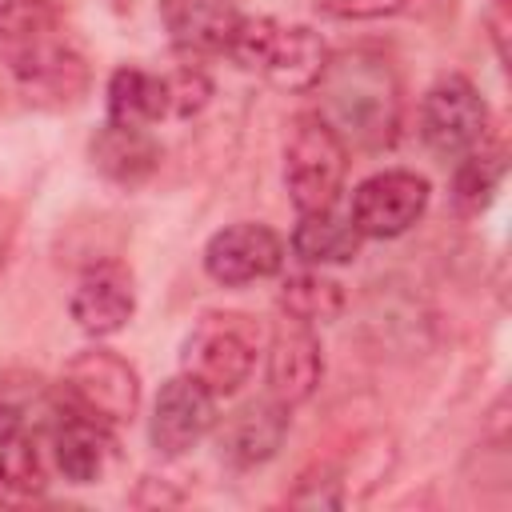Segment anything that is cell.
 Returning <instances> with one entry per match:
<instances>
[{"instance_id":"cell-2","label":"cell","mask_w":512,"mask_h":512,"mask_svg":"<svg viewBox=\"0 0 512 512\" xmlns=\"http://www.w3.org/2000/svg\"><path fill=\"white\" fill-rule=\"evenodd\" d=\"M224 56H232L248 72H260L284 92H312L328 68V44L320 40V32L272 16H240Z\"/></svg>"},{"instance_id":"cell-16","label":"cell","mask_w":512,"mask_h":512,"mask_svg":"<svg viewBox=\"0 0 512 512\" xmlns=\"http://www.w3.org/2000/svg\"><path fill=\"white\" fill-rule=\"evenodd\" d=\"M52 448H56V468L72 484H96L112 460V440L104 432V420L80 408L72 416L52 420Z\"/></svg>"},{"instance_id":"cell-3","label":"cell","mask_w":512,"mask_h":512,"mask_svg":"<svg viewBox=\"0 0 512 512\" xmlns=\"http://www.w3.org/2000/svg\"><path fill=\"white\" fill-rule=\"evenodd\" d=\"M348 176V144L320 112H300L284 140V188L296 212L332 208Z\"/></svg>"},{"instance_id":"cell-24","label":"cell","mask_w":512,"mask_h":512,"mask_svg":"<svg viewBox=\"0 0 512 512\" xmlns=\"http://www.w3.org/2000/svg\"><path fill=\"white\" fill-rule=\"evenodd\" d=\"M408 0H316V12L332 20H384L396 16Z\"/></svg>"},{"instance_id":"cell-5","label":"cell","mask_w":512,"mask_h":512,"mask_svg":"<svg viewBox=\"0 0 512 512\" xmlns=\"http://www.w3.org/2000/svg\"><path fill=\"white\" fill-rule=\"evenodd\" d=\"M0 52L24 100L36 108H72L88 92V64L72 44L60 40V32L28 44H8Z\"/></svg>"},{"instance_id":"cell-17","label":"cell","mask_w":512,"mask_h":512,"mask_svg":"<svg viewBox=\"0 0 512 512\" xmlns=\"http://www.w3.org/2000/svg\"><path fill=\"white\" fill-rule=\"evenodd\" d=\"M360 232L352 216H340L336 204L320 212H300V224L292 228V252L304 264H348L360 252Z\"/></svg>"},{"instance_id":"cell-18","label":"cell","mask_w":512,"mask_h":512,"mask_svg":"<svg viewBox=\"0 0 512 512\" xmlns=\"http://www.w3.org/2000/svg\"><path fill=\"white\" fill-rule=\"evenodd\" d=\"M0 488L8 492L44 488V464H40L32 420L4 400H0Z\"/></svg>"},{"instance_id":"cell-6","label":"cell","mask_w":512,"mask_h":512,"mask_svg":"<svg viewBox=\"0 0 512 512\" xmlns=\"http://www.w3.org/2000/svg\"><path fill=\"white\" fill-rule=\"evenodd\" d=\"M488 104L480 96V88L460 76L448 72L440 76L420 104V136L436 156H464L472 152L484 136H488Z\"/></svg>"},{"instance_id":"cell-20","label":"cell","mask_w":512,"mask_h":512,"mask_svg":"<svg viewBox=\"0 0 512 512\" xmlns=\"http://www.w3.org/2000/svg\"><path fill=\"white\" fill-rule=\"evenodd\" d=\"M500 176H504V144L484 136L456 164V176H452V200H456V208L480 212L492 200V192L500 188Z\"/></svg>"},{"instance_id":"cell-23","label":"cell","mask_w":512,"mask_h":512,"mask_svg":"<svg viewBox=\"0 0 512 512\" xmlns=\"http://www.w3.org/2000/svg\"><path fill=\"white\" fill-rule=\"evenodd\" d=\"M164 88H168V116H196L212 96V80L192 64H180L176 72H168Z\"/></svg>"},{"instance_id":"cell-10","label":"cell","mask_w":512,"mask_h":512,"mask_svg":"<svg viewBox=\"0 0 512 512\" xmlns=\"http://www.w3.org/2000/svg\"><path fill=\"white\" fill-rule=\"evenodd\" d=\"M212 424H216V396L200 380L180 372L160 388L148 432L164 456H184L212 432Z\"/></svg>"},{"instance_id":"cell-9","label":"cell","mask_w":512,"mask_h":512,"mask_svg":"<svg viewBox=\"0 0 512 512\" xmlns=\"http://www.w3.org/2000/svg\"><path fill=\"white\" fill-rule=\"evenodd\" d=\"M280 268H284V240L268 224H252V220L228 224L204 248V272L224 288L268 280Z\"/></svg>"},{"instance_id":"cell-26","label":"cell","mask_w":512,"mask_h":512,"mask_svg":"<svg viewBox=\"0 0 512 512\" xmlns=\"http://www.w3.org/2000/svg\"><path fill=\"white\" fill-rule=\"evenodd\" d=\"M12 240H16V220H12L8 208H0V272H4V264L12 256Z\"/></svg>"},{"instance_id":"cell-4","label":"cell","mask_w":512,"mask_h":512,"mask_svg":"<svg viewBox=\"0 0 512 512\" xmlns=\"http://www.w3.org/2000/svg\"><path fill=\"white\" fill-rule=\"evenodd\" d=\"M180 364L212 396H232L256 364V328L236 312H208L184 336Z\"/></svg>"},{"instance_id":"cell-13","label":"cell","mask_w":512,"mask_h":512,"mask_svg":"<svg viewBox=\"0 0 512 512\" xmlns=\"http://www.w3.org/2000/svg\"><path fill=\"white\" fill-rule=\"evenodd\" d=\"M160 20L180 52L216 56L228 52L240 24V8L236 0H160Z\"/></svg>"},{"instance_id":"cell-11","label":"cell","mask_w":512,"mask_h":512,"mask_svg":"<svg viewBox=\"0 0 512 512\" xmlns=\"http://www.w3.org/2000/svg\"><path fill=\"white\" fill-rule=\"evenodd\" d=\"M324 376V356H320V340L312 332V324L280 316L272 324V340H268V392L272 400H280L284 408L304 404Z\"/></svg>"},{"instance_id":"cell-22","label":"cell","mask_w":512,"mask_h":512,"mask_svg":"<svg viewBox=\"0 0 512 512\" xmlns=\"http://www.w3.org/2000/svg\"><path fill=\"white\" fill-rule=\"evenodd\" d=\"M60 32L56 0H0V48Z\"/></svg>"},{"instance_id":"cell-15","label":"cell","mask_w":512,"mask_h":512,"mask_svg":"<svg viewBox=\"0 0 512 512\" xmlns=\"http://www.w3.org/2000/svg\"><path fill=\"white\" fill-rule=\"evenodd\" d=\"M284 432H288V408L280 400H252L220 424V456L240 468L264 464L284 444Z\"/></svg>"},{"instance_id":"cell-19","label":"cell","mask_w":512,"mask_h":512,"mask_svg":"<svg viewBox=\"0 0 512 512\" xmlns=\"http://www.w3.org/2000/svg\"><path fill=\"white\" fill-rule=\"evenodd\" d=\"M168 116V88L164 76L144 68H116L108 80V120L148 128Z\"/></svg>"},{"instance_id":"cell-7","label":"cell","mask_w":512,"mask_h":512,"mask_svg":"<svg viewBox=\"0 0 512 512\" xmlns=\"http://www.w3.org/2000/svg\"><path fill=\"white\" fill-rule=\"evenodd\" d=\"M64 392L72 404L104 424H124L140 408V376L112 348H84L64 368Z\"/></svg>"},{"instance_id":"cell-21","label":"cell","mask_w":512,"mask_h":512,"mask_svg":"<svg viewBox=\"0 0 512 512\" xmlns=\"http://www.w3.org/2000/svg\"><path fill=\"white\" fill-rule=\"evenodd\" d=\"M280 308L284 316L292 320H304V324H324L332 316H340L344 308V292L336 280L320 276V272H296L284 280L280 288Z\"/></svg>"},{"instance_id":"cell-12","label":"cell","mask_w":512,"mask_h":512,"mask_svg":"<svg viewBox=\"0 0 512 512\" xmlns=\"http://www.w3.org/2000/svg\"><path fill=\"white\" fill-rule=\"evenodd\" d=\"M72 320L80 332L88 336H112L120 332L132 312H136V288H132V272L120 260H100L92 268H84V276L72 288Z\"/></svg>"},{"instance_id":"cell-1","label":"cell","mask_w":512,"mask_h":512,"mask_svg":"<svg viewBox=\"0 0 512 512\" xmlns=\"http://www.w3.org/2000/svg\"><path fill=\"white\" fill-rule=\"evenodd\" d=\"M320 116L340 132V140L360 148H380L396 132V80L388 60L372 52H348L328 60L320 76Z\"/></svg>"},{"instance_id":"cell-8","label":"cell","mask_w":512,"mask_h":512,"mask_svg":"<svg viewBox=\"0 0 512 512\" xmlns=\"http://www.w3.org/2000/svg\"><path fill=\"white\" fill-rule=\"evenodd\" d=\"M428 180L408 172V168H384L368 180L356 184L352 192V224L360 236H372V240H392L400 232H408L424 208H428Z\"/></svg>"},{"instance_id":"cell-25","label":"cell","mask_w":512,"mask_h":512,"mask_svg":"<svg viewBox=\"0 0 512 512\" xmlns=\"http://www.w3.org/2000/svg\"><path fill=\"white\" fill-rule=\"evenodd\" d=\"M488 28L496 40V56L508 60V0H488Z\"/></svg>"},{"instance_id":"cell-14","label":"cell","mask_w":512,"mask_h":512,"mask_svg":"<svg viewBox=\"0 0 512 512\" xmlns=\"http://www.w3.org/2000/svg\"><path fill=\"white\" fill-rule=\"evenodd\" d=\"M88 156H92V168L120 188H136L160 168V144L152 140V132L136 124H116V120L96 128V136L88 140Z\"/></svg>"}]
</instances>
